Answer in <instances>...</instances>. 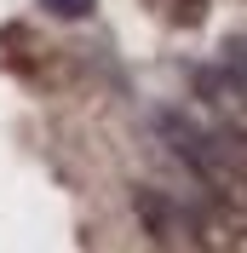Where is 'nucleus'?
<instances>
[{
    "instance_id": "obj_1",
    "label": "nucleus",
    "mask_w": 247,
    "mask_h": 253,
    "mask_svg": "<svg viewBox=\"0 0 247 253\" xmlns=\"http://www.w3.org/2000/svg\"><path fill=\"white\" fill-rule=\"evenodd\" d=\"M155 126H161V138L172 144V156L190 161V173H196L201 184H213L224 202H247V173H242V161L230 156V138H224V132H207V126L184 121V115H172V110L155 115Z\"/></svg>"
},
{
    "instance_id": "obj_2",
    "label": "nucleus",
    "mask_w": 247,
    "mask_h": 253,
    "mask_svg": "<svg viewBox=\"0 0 247 253\" xmlns=\"http://www.w3.org/2000/svg\"><path fill=\"white\" fill-rule=\"evenodd\" d=\"M132 207H138L144 236H150L155 253H213V236L201 230V219L190 213V207H178L172 196H161V190H138Z\"/></svg>"
},
{
    "instance_id": "obj_3",
    "label": "nucleus",
    "mask_w": 247,
    "mask_h": 253,
    "mask_svg": "<svg viewBox=\"0 0 247 253\" xmlns=\"http://www.w3.org/2000/svg\"><path fill=\"white\" fill-rule=\"evenodd\" d=\"M196 86H201V98L218 110L224 138H247V69H242V63L224 58V69H201Z\"/></svg>"
},
{
    "instance_id": "obj_4",
    "label": "nucleus",
    "mask_w": 247,
    "mask_h": 253,
    "mask_svg": "<svg viewBox=\"0 0 247 253\" xmlns=\"http://www.w3.org/2000/svg\"><path fill=\"white\" fill-rule=\"evenodd\" d=\"M155 17L161 23H172V29H196L201 17H207V0H150Z\"/></svg>"
},
{
    "instance_id": "obj_5",
    "label": "nucleus",
    "mask_w": 247,
    "mask_h": 253,
    "mask_svg": "<svg viewBox=\"0 0 247 253\" xmlns=\"http://www.w3.org/2000/svg\"><path fill=\"white\" fill-rule=\"evenodd\" d=\"M52 17H63V23H75V17H86L92 12V0H41Z\"/></svg>"
}]
</instances>
